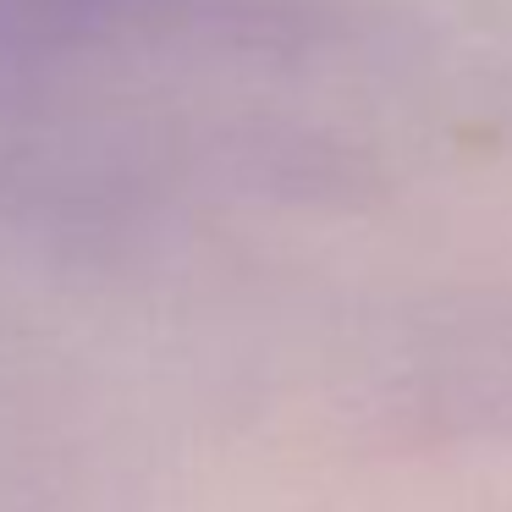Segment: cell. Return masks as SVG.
<instances>
[{
	"mask_svg": "<svg viewBox=\"0 0 512 512\" xmlns=\"http://www.w3.org/2000/svg\"><path fill=\"white\" fill-rule=\"evenodd\" d=\"M133 6H144V0H0V50L100 34Z\"/></svg>",
	"mask_w": 512,
	"mask_h": 512,
	"instance_id": "6da1fadb",
	"label": "cell"
}]
</instances>
